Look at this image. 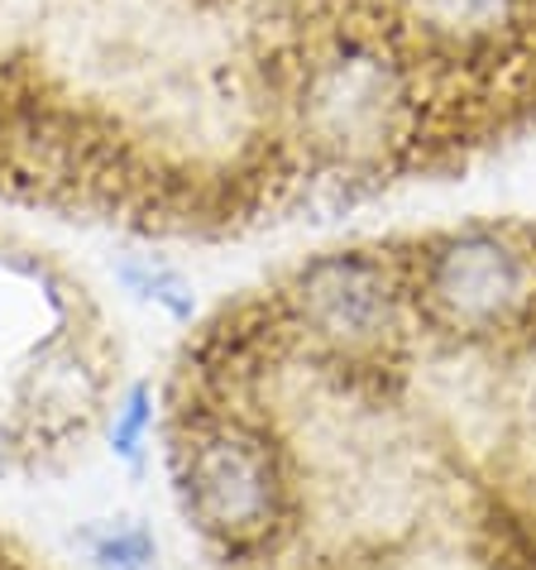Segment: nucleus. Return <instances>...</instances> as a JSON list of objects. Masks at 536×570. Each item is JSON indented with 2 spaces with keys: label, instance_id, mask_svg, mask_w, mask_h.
<instances>
[{
  "label": "nucleus",
  "instance_id": "39448f33",
  "mask_svg": "<svg viewBox=\"0 0 536 570\" xmlns=\"http://www.w3.org/2000/svg\"><path fill=\"white\" fill-rule=\"evenodd\" d=\"M110 393V360L101 341L82 326H58L34 345L14 370V426L24 436V455L77 446L97 426Z\"/></svg>",
  "mask_w": 536,
  "mask_h": 570
},
{
  "label": "nucleus",
  "instance_id": "f257e3e1",
  "mask_svg": "<svg viewBox=\"0 0 536 570\" xmlns=\"http://www.w3.org/2000/svg\"><path fill=\"white\" fill-rule=\"evenodd\" d=\"M178 379L268 417L292 465L282 537L220 570H536V312L494 341L413 316L388 355L340 364L255 293Z\"/></svg>",
  "mask_w": 536,
  "mask_h": 570
},
{
  "label": "nucleus",
  "instance_id": "1a4fd4ad",
  "mask_svg": "<svg viewBox=\"0 0 536 570\" xmlns=\"http://www.w3.org/2000/svg\"><path fill=\"white\" fill-rule=\"evenodd\" d=\"M29 461L24 455V436H20V426H14L10 413H0V474H14Z\"/></svg>",
  "mask_w": 536,
  "mask_h": 570
},
{
  "label": "nucleus",
  "instance_id": "423d86ee",
  "mask_svg": "<svg viewBox=\"0 0 536 570\" xmlns=\"http://www.w3.org/2000/svg\"><path fill=\"white\" fill-rule=\"evenodd\" d=\"M87 551L97 570H159V547L139 522H101L87 532Z\"/></svg>",
  "mask_w": 536,
  "mask_h": 570
},
{
  "label": "nucleus",
  "instance_id": "20e7f679",
  "mask_svg": "<svg viewBox=\"0 0 536 570\" xmlns=\"http://www.w3.org/2000/svg\"><path fill=\"white\" fill-rule=\"evenodd\" d=\"M259 293L297 345L340 364L388 355L413 326L398 240L321 249Z\"/></svg>",
  "mask_w": 536,
  "mask_h": 570
},
{
  "label": "nucleus",
  "instance_id": "f03ea898",
  "mask_svg": "<svg viewBox=\"0 0 536 570\" xmlns=\"http://www.w3.org/2000/svg\"><path fill=\"white\" fill-rule=\"evenodd\" d=\"M172 484L216 566L274 547L292 518V465L255 407L172 389Z\"/></svg>",
  "mask_w": 536,
  "mask_h": 570
},
{
  "label": "nucleus",
  "instance_id": "6e6552de",
  "mask_svg": "<svg viewBox=\"0 0 536 570\" xmlns=\"http://www.w3.org/2000/svg\"><path fill=\"white\" fill-rule=\"evenodd\" d=\"M125 278H130L135 288L149 297V303H159L168 316H178V322H192L197 297H192V288H187V278L178 274V268H168L159 259H139V264H125Z\"/></svg>",
  "mask_w": 536,
  "mask_h": 570
},
{
  "label": "nucleus",
  "instance_id": "0eeeda50",
  "mask_svg": "<svg viewBox=\"0 0 536 570\" xmlns=\"http://www.w3.org/2000/svg\"><path fill=\"white\" fill-rule=\"evenodd\" d=\"M153 432V389L149 384H130L125 399H116V417H110V446L120 461H139L145 441Z\"/></svg>",
  "mask_w": 536,
  "mask_h": 570
},
{
  "label": "nucleus",
  "instance_id": "7ed1b4c3",
  "mask_svg": "<svg viewBox=\"0 0 536 570\" xmlns=\"http://www.w3.org/2000/svg\"><path fill=\"white\" fill-rule=\"evenodd\" d=\"M413 316L450 341L508 336L536 312V226L465 220L398 240Z\"/></svg>",
  "mask_w": 536,
  "mask_h": 570
}]
</instances>
